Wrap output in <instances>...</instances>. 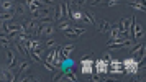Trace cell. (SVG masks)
Returning <instances> with one entry per match:
<instances>
[{"label":"cell","mask_w":146,"mask_h":82,"mask_svg":"<svg viewBox=\"0 0 146 82\" xmlns=\"http://www.w3.org/2000/svg\"><path fill=\"white\" fill-rule=\"evenodd\" d=\"M95 66H97V72H100V74H104V72L108 71V67H107L108 64H107L104 59H97V61H95Z\"/></svg>","instance_id":"11"},{"label":"cell","mask_w":146,"mask_h":82,"mask_svg":"<svg viewBox=\"0 0 146 82\" xmlns=\"http://www.w3.org/2000/svg\"><path fill=\"white\" fill-rule=\"evenodd\" d=\"M72 31L76 33V36H80V34H84L87 31L86 28H77V26H72Z\"/></svg>","instance_id":"20"},{"label":"cell","mask_w":146,"mask_h":82,"mask_svg":"<svg viewBox=\"0 0 146 82\" xmlns=\"http://www.w3.org/2000/svg\"><path fill=\"white\" fill-rule=\"evenodd\" d=\"M131 25H133L131 40L136 43V41H139L143 36H145V30H143V26H141L139 23H136V18H135V17H131Z\"/></svg>","instance_id":"1"},{"label":"cell","mask_w":146,"mask_h":82,"mask_svg":"<svg viewBox=\"0 0 146 82\" xmlns=\"http://www.w3.org/2000/svg\"><path fill=\"white\" fill-rule=\"evenodd\" d=\"M110 26H112V23H110V21H107V20L100 21V23H99V31H100V33H108V31H110Z\"/></svg>","instance_id":"12"},{"label":"cell","mask_w":146,"mask_h":82,"mask_svg":"<svg viewBox=\"0 0 146 82\" xmlns=\"http://www.w3.org/2000/svg\"><path fill=\"white\" fill-rule=\"evenodd\" d=\"M69 17L76 21H82L84 20V12H80L79 8H74L72 12H69Z\"/></svg>","instance_id":"10"},{"label":"cell","mask_w":146,"mask_h":82,"mask_svg":"<svg viewBox=\"0 0 146 82\" xmlns=\"http://www.w3.org/2000/svg\"><path fill=\"white\" fill-rule=\"evenodd\" d=\"M117 3H120V0H108L105 5H107V7H115Z\"/></svg>","instance_id":"23"},{"label":"cell","mask_w":146,"mask_h":82,"mask_svg":"<svg viewBox=\"0 0 146 82\" xmlns=\"http://www.w3.org/2000/svg\"><path fill=\"white\" fill-rule=\"evenodd\" d=\"M46 46L49 49H56V48H58V43H56V41H53V40H48L46 41Z\"/></svg>","instance_id":"22"},{"label":"cell","mask_w":146,"mask_h":82,"mask_svg":"<svg viewBox=\"0 0 146 82\" xmlns=\"http://www.w3.org/2000/svg\"><path fill=\"white\" fill-rule=\"evenodd\" d=\"M13 8V2L12 0H2V10L3 12H10Z\"/></svg>","instance_id":"15"},{"label":"cell","mask_w":146,"mask_h":82,"mask_svg":"<svg viewBox=\"0 0 146 82\" xmlns=\"http://www.w3.org/2000/svg\"><path fill=\"white\" fill-rule=\"evenodd\" d=\"M108 33H110V38H112L110 41H125V40H128V36H125V34L121 33L117 26L110 28V31H108Z\"/></svg>","instance_id":"4"},{"label":"cell","mask_w":146,"mask_h":82,"mask_svg":"<svg viewBox=\"0 0 146 82\" xmlns=\"http://www.w3.org/2000/svg\"><path fill=\"white\" fill-rule=\"evenodd\" d=\"M0 77H2V81H13L15 79L13 72L10 69H0Z\"/></svg>","instance_id":"9"},{"label":"cell","mask_w":146,"mask_h":82,"mask_svg":"<svg viewBox=\"0 0 146 82\" xmlns=\"http://www.w3.org/2000/svg\"><path fill=\"white\" fill-rule=\"evenodd\" d=\"M84 20H86L87 23H92V25H95V23H97V20H95V15H94L92 12H84Z\"/></svg>","instance_id":"14"},{"label":"cell","mask_w":146,"mask_h":82,"mask_svg":"<svg viewBox=\"0 0 146 82\" xmlns=\"http://www.w3.org/2000/svg\"><path fill=\"white\" fill-rule=\"evenodd\" d=\"M130 25H131V18H123L120 23H117V28H118L125 36H128V33H130Z\"/></svg>","instance_id":"6"},{"label":"cell","mask_w":146,"mask_h":82,"mask_svg":"<svg viewBox=\"0 0 146 82\" xmlns=\"http://www.w3.org/2000/svg\"><path fill=\"white\" fill-rule=\"evenodd\" d=\"M92 64H84L82 66V74H92Z\"/></svg>","instance_id":"19"},{"label":"cell","mask_w":146,"mask_h":82,"mask_svg":"<svg viewBox=\"0 0 146 82\" xmlns=\"http://www.w3.org/2000/svg\"><path fill=\"white\" fill-rule=\"evenodd\" d=\"M69 17V5H67L66 2H61L58 8H56V15H54V20L56 21H62L64 18Z\"/></svg>","instance_id":"2"},{"label":"cell","mask_w":146,"mask_h":82,"mask_svg":"<svg viewBox=\"0 0 146 82\" xmlns=\"http://www.w3.org/2000/svg\"><path fill=\"white\" fill-rule=\"evenodd\" d=\"M76 49V44H66V46H62V56H66V58H69V56L72 54V51Z\"/></svg>","instance_id":"13"},{"label":"cell","mask_w":146,"mask_h":82,"mask_svg":"<svg viewBox=\"0 0 146 82\" xmlns=\"http://www.w3.org/2000/svg\"><path fill=\"white\" fill-rule=\"evenodd\" d=\"M99 3H102V0H92V5H99Z\"/></svg>","instance_id":"26"},{"label":"cell","mask_w":146,"mask_h":82,"mask_svg":"<svg viewBox=\"0 0 146 82\" xmlns=\"http://www.w3.org/2000/svg\"><path fill=\"white\" fill-rule=\"evenodd\" d=\"M128 5L135 10H138V12H145V0H131V2H128Z\"/></svg>","instance_id":"8"},{"label":"cell","mask_w":146,"mask_h":82,"mask_svg":"<svg viewBox=\"0 0 146 82\" xmlns=\"http://www.w3.org/2000/svg\"><path fill=\"white\" fill-rule=\"evenodd\" d=\"M5 31L7 33H18V31H21V23L8 21V23H5Z\"/></svg>","instance_id":"7"},{"label":"cell","mask_w":146,"mask_h":82,"mask_svg":"<svg viewBox=\"0 0 146 82\" xmlns=\"http://www.w3.org/2000/svg\"><path fill=\"white\" fill-rule=\"evenodd\" d=\"M58 28H59L61 31H66V30H69V28H72V25H71V23H69L67 20H66V21L62 20L59 25H58Z\"/></svg>","instance_id":"18"},{"label":"cell","mask_w":146,"mask_h":82,"mask_svg":"<svg viewBox=\"0 0 146 82\" xmlns=\"http://www.w3.org/2000/svg\"><path fill=\"white\" fill-rule=\"evenodd\" d=\"M28 56H31V59H33V61H36V62L43 61L41 54H40V53H36V51H28Z\"/></svg>","instance_id":"17"},{"label":"cell","mask_w":146,"mask_h":82,"mask_svg":"<svg viewBox=\"0 0 146 82\" xmlns=\"http://www.w3.org/2000/svg\"><path fill=\"white\" fill-rule=\"evenodd\" d=\"M15 13L17 15H25L27 13V5H23V3H17V5H15Z\"/></svg>","instance_id":"16"},{"label":"cell","mask_w":146,"mask_h":82,"mask_svg":"<svg viewBox=\"0 0 146 82\" xmlns=\"http://www.w3.org/2000/svg\"><path fill=\"white\" fill-rule=\"evenodd\" d=\"M86 3H87V0H74L72 5H79L80 7V5H86Z\"/></svg>","instance_id":"24"},{"label":"cell","mask_w":146,"mask_h":82,"mask_svg":"<svg viewBox=\"0 0 146 82\" xmlns=\"http://www.w3.org/2000/svg\"><path fill=\"white\" fill-rule=\"evenodd\" d=\"M28 69H30V62L28 61H23L20 64V72H25V71H28Z\"/></svg>","instance_id":"21"},{"label":"cell","mask_w":146,"mask_h":82,"mask_svg":"<svg viewBox=\"0 0 146 82\" xmlns=\"http://www.w3.org/2000/svg\"><path fill=\"white\" fill-rule=\"evenodd\" d=\"M0 10H2V0H0Z\"/></svg>","instance_id":"27"},{"label":"cell","mask_w":146,"mask_h":82,"mask_svg":"<svg viewBox=\"0 0 146 82\" xmlns=\"http://www.w3.org/2000/svg\"><path fill=\"white\" fill-rule=\"evenodd\" d=\"M36 26H38V20H27L21 23V31L23 33H30V31H33V30H36Z\"/></svg>","instance_id":"5"},{"label":"cell","mask_w":146,"mask_h":82,"mask_svg":"<svg viewBox=\"0 0 146 82\" xmlns=\"http://www.w3.org/2000/svg\"><path fill=\"white\" fill-rule=\"evenodd\" d=\"M80 64H82V66H84V64H92V66H94V61H92V59H82Z\"/></svg>","instance_id":"25"},{"label":"cell","mask_w":146,"mask_h":82,"mask_svg":"<svg viewBox=\"0 0 146 82\" xmlns=\"http://www.w3.org/2000/svg\"><path fill=\"white\" fill-rule=\"evenodd\" d=\"M51 8L49 7H41L38 8L36 12H33V20H43V18H48V17H51Z\"/></svg>","instance_id":"3"}]
</instances>
